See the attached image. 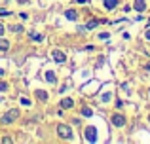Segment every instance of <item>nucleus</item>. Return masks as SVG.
I'll use <instances>...</instances> for the list:
<instances>
[{
  "mask_svg": "<svg viewBox=\"0 0 150 144\" xmlns=\"http://www.w3.org/2000/svg\"><path fill=\"white\" fill-rule=\"evenodd\" d=\"M6 89H8V84L6 81H0V91H6Z\"/></svg>",
  "mask_w": 150,
  "mask_h": 144,
  "instance_id": "obj_18",
  "label": "nucleus"
},
{
  "mask_svg": "<svg viewBox=\"0 0 150 144\" xmlns=\"http://www.w3.org/2000/svg\"><path fill=\"white\" fill-rule=\"evenodd\" d=\"M148 122H150V116H148Z\"/></svg>",
  "mask_w": 150,
  "mask_h": 144,
  "instance_id": "obj_27",
  "label": "nucleus"
},
{
  "mask_svg": "<svg viewBox=\"0 0 150 144\" xmlns=\"http://www.w3.org/2000/svg\"><path fill=\"white\" fill-rule=\"evenodd\" d=\"M84 137H86V140H88V142H95L97 140V129H95V127H86Z\"/></svg>",
  "mask_w": 150,
  "mask_h": 144,
  "instance_id": "obj_3",
  "label": "nucleus"
},
{
  "mask_svg": "<svg viewBox=\"0 0 150 144\" xmlns=\"http://www.w3.org/2000/svg\"><path fill=\"white\" fill-rule=\"evenodd\" d=\"M135 10L137 11H144L146 10V2H144V0H135Z\"/></svg>",
  "mask_w": 150,
  "mask_h": 144,
  "instance_id": "obj_10",
  "label": "nucleus"
},
{
  "mask_svg": "<svg viewBox=\"0 0 150 144\" xmlns=\"http://www.w3.org/2000/svg\"><path fill=\"white\" fill-rule=\"evenodd\" d=\"M103 6H105L106 10H114V8L118 6V0H103Z\"/></svg>",
  "mask_w": 150,
  "mask_h": 144,
  "instance_id": "obj_6",
  "label": "nucleus"
},
{
  "mask_svg": "<svg viewBox=\"0 0 150 144\" xmlns=\"http://www.w3.org/2000/svg\"><path fill=\"white\" fill-rule=\"evenodd\" d=\"M146 70H150V63H146Z\"/></svg>",
  "mask_w": 150,
  "mask_h": 144,
  "instance_id": "obj_26",
  "label": "nucleus"
},
{
  "mask_svg": "<svg viewBox=\"0 0 150 144\" xmlns=\"http://www.w3.org/2000/svg\"><path fill=\"white\" fill-rule=\"evenodd\" d=\"M46 80H48V84H57V78H55V72H51V70H48L46 72Z\"/></svg>",
  "mask_w": 150,
  "mask_h": 144,
  "instance_id": "obj_8",
  "label": "nucleus"
},
{
  "mask_svg": "<svg viewBox=\"0 0 150 144\" xmlns=\"http://www.w3.org/2000/svg\"><path fill=\"white\" fill-rule=\"evenodd\" d=\"M34 95H36L38 100H48V93L42 91V89H36V91H34Z\"/></svg>",
  "mask_w": 150,
  "mask_h": 144,
  "instance_id": "obj_9",
  "label": "nucleus"
},
{
  "mask_svg": "<svg viewBox=\"0 0 150 144\" xmlns=\"http://www.w3.org/2000/svg\"><path fill=\"white\" fill-rule=\"evenodd\" d=\"M101 23H103V21H99V19H91V21H89V23H88V25H86V27H84V29H88V30H91V29H95V27H97V25H101Z\"/></svg>",
  "mask_w": 150,
  "mask_h": 144,
  "instance_id": "obj_12",
  "label": "nucleus"
},
{
  "mask_svg": "<svg viewBox=\"0 0 150 144\" xmlns=\"http://www.w3.org/2000/svg\"><path fill=\"white\" fill-rule=\"evenodd\" d=\"M82 116H86V118H91V116H93L91 108H89V106H84V108H82Z\"/></svg>",
  "mask_w": 150,
  "mask_h": 144,
  "instance_id": "obj_14",
  "label": "nucleus"
},
{
  "mask_svg": "<svg viewBox=\"0 0 150 144\" xmlns=\"http://www.w3.org/2000/svg\"><path fill=\"white\" fill-rule=\"evenodd\" d=\"M10 30H13V32L17 34V32H23V27H21V25H13V27H11Z\"/></svg>",
  "mask_w": 150,
  "mask_h": 144,
  "instance_id": "obj_15",
  "label": "nucleus"
},
{
  "mask_svg": "<svg viewBox=\"0 0 150 144\" xmlns=\"http://www.w3.org/2000/svg\"><path fill=\"white\" fill-rule=\"evenodd\" d=\"M53 61H55V63H59V65H63L67 61V55L61 51V49H53Z\"/></svg>",
  "mask_w": 150,
  "mask_h": 144,
  "instance_id": "obj_4",
  "label": "nucleus"
},
{
  "mask_svg": "<svg viewBox=\"0 0 150 144\" xmlns=\"http://www.w3.org/2000/svg\"><path fill=\"white\" fill-rule=\"evenodd\" d=\"M76 2H78V4H88L89 0H76Z\"/></svg>",
  "mask_w": 150,
  "mask_h": 144,
  "instance_id": "obj_22",
  "label": "nucleus"
},
{
  "mask_svg": "<svg viewBox=\"0 0 150 144\" xmlns=\"http://www.w3.org/2000/svg\"><path fill=\"white\" fill-rule=\"evenodd\" d=\"M110 100V93H105V95H103V103H108Z\"/></svg>",
  "mask_w": 150,
  "mask_h": 144,
  "instance_id": "obj_19",
  "label": "nucleus"
},
{
  "mask_svg": "<svg viewBox=\"0 0 150 144\" xmlns=\"http://www.w3.org/2000/svg\"><path fill=\"white\" fill-rule=\"evenodd\" d=\"M17 118H19V110L17 108H11V110H8L6 114L2 116V123L4 125H10V123H13Z\"/></svg>",
  "mask_w": 150,
  "mask_h": 144,
  "instance_id": "obj_1",
  "label": "nucleus"
},
{
  "mask_svg": "<svg viewBox=\"0 0 150 144\" xmlns=\"http://www.w3.org/2000/svg\"><path fill=\"white\" fill-rule=\"evenodd\" d=\"M59 104H61V108H72L74 106V100L72 99H63Z\"/></svg>",
  "mask_w": 150,
  "mask_h": 144,
  "instance_id": "obj_11",
  "label": "nucleus"
},
{
  "mask_svg": "<svg viewBox=\"0 0 150 144\" xmlns=\"http://www.w3.org/2000/svg\"><path fill=\"white\" fill-rule=\"evenodd\" d=\"M17 2H19V4H27V2H29V0H17Z\"/></svg>",
  "mask_w": 150,
  "mask_h": 144,
  "instance_id": "obj_24",
  "label": "nucleus"
},
{
  "mask_svg": "<svg viewBox=\"0 0 150 144\" xmlns=\"http://www.w3.org/2000/svg\"><path fill=\"white\" fill-rule=\"evenodd\" d=\"M144 36H146V40H150V29L146 30V34H144Z\"/></svg>",
  "mask_w": 150,
  "mask_h": 144,
  "instance_id": "obj_23",
  "label": "nucleus"
},
{
  "mask_svg": "<svg viewBox=\"0 0 150 144\" xmlns=\"http://www.w3.org/2000/svg\"><path fill=\"white\" fill-rule=\"evenodd\" d=\"M10 49V42L6 38H0V51H8Z\"/></svg>",
  "mask_w": 150,
  "mask_h": 144,
  "instance_id": "obj_13",
  "label": "nucleus"
},
{
  "mask_svg": "<svg viewBox=\"0 0 150 144\" xmlns=\"http://www.w3.org/2000/svg\"><path fill=\"white\" fill-rule=\"evenodd\" d=\"M99 38H101V40H108V34H106V32H101Z\"/></svg>",
  "mask_w": 150,
  "mask_h": 144,
  "instance_id": "obj_20",
  "label": "nucleus"
},
{
  "mask_svg": "<svg viewBox=\"0 0 150 144\" xmlns=\"http://www.w3.org/2000/svg\"><path fill=\"white\" fill-rule=\"evenodd\" d=\"M21 104L23 106H30V100L27 99V97H21Z\"/></svg>",
  "mask_w": 150,
  "mask_h": 144,
  "instance_id": "obj_16",
  "label": "nucleus"
},
{
  "mask_svg": "<svg viewBox=\"0 0 150 144\" xmlns=\"http://www.w3.org/2000/svg\"><path fill=\"white\" fill-rule=\"evenodd\" d=\"M57 135L61 138H72V129H70L69 125H65V123H61V125L57 127Z\"/></svg>",
  "mask_w": 150,
  "mask_h": 144,
  "instance_id": "obj_2",
  "label": "nucleus"
},
{
  "mask_svg": "<svg viewBox=\"0 0 150 144\" xmlns=\"http://www.w3.org/2000/svg\"><path fill=\"white\" fill-rule=\"evenodd\" d=\"M4 32H6V27H4V25H0V36H2Z\"/></svg>",
  "mask_w": 150,
  "mask_h": 144,
  "instance_id": "obj_21",
  "label": "nucleus"
},
{
  "mask_svg": "<svg viewBox=\"0 0 150 144\" xmlns=\"http://www.w3.org/2000/svg\"><path fill=\"white\" fill-rule=\"evenodd\" d=\"M30 38L36 40V42H42V34H30Z\"/></svg>",
  "mask_w": 150,
  "mask_h": 144,
  "instance_id": "obj_17",
  "label": "nucleus"
},
{
  "mask_svg": "<svg viewBox=\"0 0 150 144\" xmlns=\"http://www.w3.org/2000/svg\"><path fill=\"white\" fill-rule=\"evenodd\" d=\"M65 17L69 19V21H76V19H78V13L74 10H67L65 11Z\"/></svg>",
  "mask_w": 150,
  "mask_h": 144,
  "instance_id": "obj_7",
  "label": "nucleus"
},
{
  "mask_svg": "<svg viewBox=\"0 0 150 144\" xmlns=\"http://www.w3.org/2000/svg\"><path fill=\"white\" fill-rule=\"evenodd\" d=\"M112 125L124 127V125H125V118H124V116H120V114H114V116H112Z\"/></svg>",
  "mask_w": 150,
  "mask_h": 144,
  "instance_id": "obj_5",
  "label": "nucleus"
},
{
  "mask_svg": "<svg viewBox=\"0 0 150 144\" xmlns=\"http://www.w3.org/2000/svg\"><path fill=\"white\" fill-rule=\"evenodd\" d=\"M4 74H6V72H4V68H0V78H2Z\"/></svg>",
  "mask_w": 150,
  "mask_h": 144,
  "instance_id": "obj_25",
  "label": "nucleus"
}]
</instances>
